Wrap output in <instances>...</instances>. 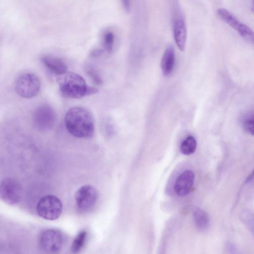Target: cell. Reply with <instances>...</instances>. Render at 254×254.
Instances as JSON below:
<instances>
[{
    "mask_svg": "<svg viewBox=\"0 0 254 254\" xmlns=\"http://www.w3.org/2000/svg\"><path fill=\"white\" fill-rule=\"evenodd\" d=\"M22 195V188L20 183L12 178L2 180L0 187V196L5 203L13 205L17 203Z\"/></svg>",
    "mask_w": 254,
    "mask_h": 254,
    "instance_id": "obj_6",
    "label": "cell"
},
{
    "mask_svg": "<svg viewBox=\"0 0 254 254\" xmlns=\"http://www.w3.org/2000/svg\"><path fill=\"white\" fill-rule=\"evenodd\" d=\"M122 2L125 11L127 13H129L130 10V1L127 0H123Z\"/></svg>",
    "mask_w": 254,
    "mask_h": 254,
    "instance_id": "obj_23",
    "label": "cell"
},
{
    "mask_svg": "<svg viewBox=\"0 0 254 254\" xmlns=\"http://www.w3.org/2000/svg\"><path fill=\"white\" fill-rule=\"evenodd\" d=\"M59 76V90L64 97L79 99L86 96L88 86L80 75L74 72H66Z\"/></svg>",
    "mask_w": 254,
    "mask_h": 254,
    "instance_id": "obj_2",
    "label": "cell"
},
{
    "mask_svg": "<svg viewBox=\"0 0 254 254\" xmlns=\"http://www.w3.org/2000/svg\"><path fill=\"white\" fill-rule=\"evenodd\" d=\"M253 181H254V169L249 175V176L246 178L245 183L247 184Z\"/></svg>",
    "mask_w": 254,
    "mask_h": 254,
    "instance_id": "obj_25",
    "label": "cell"
},
{
    "mask_svg": "<svg viewBox=\"0 0 254 254\" xmlns=\"http://www.w3.org/2000/svg\"><path fill=\"white\" fill-rule=\"evenodd\" d=\"M41 61L50 71L55 74L60 75L66 72V64L58 57L49 55H44L42 57Z\"/></svg>",
    "mask_w": 254,
    "mask_h": 254,
    "instance_id": "obj_11",
    "label": "cell"
},
{
    "mask_svg": "<svg viewBox=\"0 0 254 254\" xmlns=\"http://www.w3.org/2000/svg\"><path fill=\"white\" fill-rule=\"evenodd\" d=\"M172 9L174 40L179 49L184 51L187 39V29L185 16L178 1H174Z\"/></svg>",
    "mask_w": 254,
    "mask_h": 254,
    "instance_id": "obj_4",
    "label": "cell"
},
{
    "mask_svg": "<svg viewBox=\"0 0 254 254\" xmlns=\"http://www.w3.org/2000/svg\"><path fill=\"white\" fill-rule=\"evenodd\" d=\"M242 221L254 234V214L249 211H243L241 214Z\"/></svg>",
    "mask_w": 254,
    "mask_h": 254,
    "instance_id": "obj_19",
    "label": "cell"
},
{
    "mask_svg": "<svg viewBox=\"0 0 254 254\" xmlns=\"http://www.w3.org/2000/svg\"><path fill=\"white\" fill-rule=\"evenodd\" d=\"M217 12L218 16L223 21L235 30L242 23L234 15L226 9L219 8Z\"/></svg>",
    "mask_w": 254,
    "mask_h": 254,
    "instance_id": "obj_14",
    "label": "cell"
},
{
    "mask_svg": "<svg viewBox=\"0 0 254 254\" xmlns=\"http://www.w3.org/2000/svg\"><path fill=\"white\" fill-rule=\"evenodd\" d=\"M41 87L39 78L35 74L25 72L16 78L14 89L20 96L25 98H33L38 94Z\"/></svg>",
    "mask_w": 254,
    "mask_h": 254,
    "instance_id": "obj_3",
    "label": "cell"
},
{
    "mask_svg": "<svg viewBox=\"0 0 254 254\" xmlns=\"http://www.w3.org/2000/svg\"><path fill=\"white\" fill-rule=\"evenodd\" d=\"M98 92V89L96 88L88 86L87 91V95H90L93 94H95Z\"/></svg>",
    "mask_w": 254,
    "mask_h": 254,
    "instance_id": "obj_24",
    "label": "cell"
},
{
    "mask_svg": "<svg viewBox=\"0 0 254 254\" xmlns=\"http://www.w3.org/2000/svg\"><path fill=\"white\" fill-rule=\"evenodd\" d=\"M103 50L102 49H96L93 50L91 53H90V56L92 57H97L100 56H101L103 53Z\"/></svg>",
    "mask_w": 254,
    "mask_h": 254,
    "instance_id": "obj_22",
    "label": "cell"
},
{
    "mask_svg": "<svg viewBox=\"0 0 254 254\" xmlns=\"http://www.w3.org/2000/svg\"><path fill=\"white\" fill-rule=\"evenodd\" d=\"M195 176L193 171L187 170L183 172L176 180L174 190L179 196H184L190 191L194 182Z\"/></svg>",
    "mask_w": 254,
    "mask_h": 254,
    "instance_id": "obj_10",
    "label": "cell"
},
{
    "mask_svg": "<svg viewBox=\"0 0 254 254\" xmlns=\"http://www.w3.org/2000/svg\"><path fill=\"white\" fill-rule=\"evenodd\" d=\"M237 31L245 40L254 45V31L251 28L242 23Z\"/></svg>",
    "mask_w": 254,
    "mask_h": 254,
    "instance_id": "obj_17",
    "label": "cell"
},
{
    "mask_svg": "<svg viewBox=\"0 0 254 254\" xmlns=\"http://www.w3.org/2000/svg\"><path fill=\"white\" fill-rule=\"evenodd\" d=\"M243 126L247 132L254 135V115L245 120L243 123Z\"/></svg>",
    "mask_w": 254,
    "mask_h": 254,
    "instance_id": "obj_21",
    "label": "cell"
},
{
    "mask_svg": "<svg viewBox=\"0 0 254 254\" xmlns=\"http://www.w3.org/2000/svg\"><path fill=\"white\" fill-rule=\"evenodd\" d=\"M36 126L40 130H47L52 127L56 121V115L53 109L47 104L39 106L33 115Z\"/></svg>",
    "mask_w": 254,
    "mask_h": 254,
    "instance_id": "obj_8",
    "label": "cell"
},
{
    "mask_svg": "<svg viewBox=\"0 0 254 254\" xmlns=\"http://www.w3.org/2000/svg\"><path fill=\"white\" fill-rule=\"evenodd\" d=\"M40 248L48 254H55L61 249L63 245V237L58 230L49 229L43 231L39 235Z\"/></svg>",
    "mask_w": 254,
    "mask_h": 254,
    "instance_id": "obj_7",
    "label": "cell"
},
{
    "mask_svg": "<svg viewBox=\"0 0 254 254\" xmlns=\"http://www.w3.org/2000/svg\"><path fill=\"white\" fill-rule=\"evenodd\" d=\"M64 124L68 131L75 137L87 139L94 134L93 117L83 107L76 106L70 108L65 114Z\"/></svg>",
    "mask_w": 254,
    "mask_h": 254,
    "instance_id": "obj_1",
    "label": "cell"
},
{
    "mask_svg": "<svg viewBox=\"0 0 254 254\" xmlns=\"http://www.w3.org/2000/svg\"><path fill=\"white\" fill-rule=\"evenodd\" d=\"M196 144L194 137L192 135L188 136L182 143L180 150L185 155H190L195 151Z\"/></svg>",
    "mask_w": 254,
    "mask_h": 254,
    "instance_id": "obj_16",
    "label": "cell"
},
{
    "mask_svg": "<svg viewBox=\"0 0 254 254\" xmlns=\"http://www.w3.org/2000/svg\"><path fill=\"white\" fill-rule=\"evenodd\" d=\"M62 208L61 200L55 195L49 194L42 196L39 200L36 210L38 215L42 218L54 220L61 215Z\"/></svg>",
    "mask_w": 254,
    "mask_h": 254,
    "instance_id": "obj_5",
    "label": "cell"
},
{
    "mask_svg": "<svg viewBox=\"0 0 254 254\" xmlns=\"http://www.w3.org/2000/svg\"><path fill=\"white\" fill-rule=\"evenodd\" d=\"M86 74L90 77L94 83L98 85L103 84V80L96 69L91 65H87L85 67Z\"/></svg>",
    "mask_w": 254,
    "mask_h": 254,
    "instance_id": "obj_20",
    "label": "cell"
},
{
    "mask_svg": "<svg viewBox=\"0 0 254 254\" xmlns=\"http://www.w3.org/2000/svg\"><path fill=\"white\" fill-rule=\"evenodd\" d=\"M87 237V233L84 230H81L76 236L71 245L70 250L72 254H77L84 246Z\"/></svg>",
    "mask_w": 254,
    "mask_h": 254,
    "instance_id": "obj_15",
    "label": "cell"
},
{
    "mask_svg": "<svg viewBox=\"0 0 254 254\" xmlns=\"http://www.w3.org/2000/svg\"><path fill=\"white\" fill-rule=\"evenodd\" d=\"M176 61L175 51L173 46L168 45L163 54L161 62L163 74L165 76H169L172 72Z\"/></svg>",
    "mask_w": 254,
    "mask_h": 254,
    "instance_id": "obj_12",
    "label": "cell"
},
{
    "mask_svg": "<svg viewBox=\"0 0 254 254\" xmlns=\"http://www.w3.org/2000/svg\"><path fill=\"white\" fill-rule=\"evenodd\" d=\"M115 36L114 33L110 31H106L103 35V44L105 50L111 53L113 49Z\"/></svg>",
    "mask_w": 254,
    "mask_h": 254,
    "instance_id": "obj_18",
    "label": "cell"
},
{
    "mask_svg": "<svg viewBox=\"0 0 254 254\" xmlns=\"http://www.w3.org/2000/svg\"><path fill=\"white\" fill-rule=\"evenodd\" d=\"M252 11L254 13V0L253 1L252 3Z\"/></svg>",
    "mask_w": 254,
    "mask_h": 254,
    "instance_id": "obj_26",
    "label": "cell"
},
{
    "mask_svg": "<svg viewBox=\"0 0 254 254\" xmlns=\"http://www.w3.org/2000/svg\"><path fill=\"white\" fill-rule=\"evenodd\" d=\"M98 198L96 189L91 185L81 187L76 191L75 200L78 207L82 210H88L95 204Z\"/></svg>",
    "mask_w": 254,
    "mask_h": 254,
    "instance_id": "obj_9",
    "label": "cell"
},
{
    "mask_svg": "<svg viewBox=\"0 0 254 254\" xmlns=\"http://www.w3.org/2000/svg\"><path fill=\"white\" fill-rule=\"evenodd\" d=\"M192 216L194 225L199 230H206L209 224V217L208 214L198 207L192 210Z\"/></svg>",
    "mask_w": 254,
    "mask_h": 254,
    "instance_id": "obj_13",
    "label": "cell"
}]
</instances>
